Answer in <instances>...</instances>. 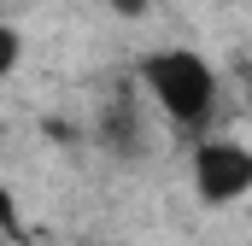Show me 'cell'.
Wrapping results in <instances>:
<instances>
[{
    "label": "cell",
    "mask_w": 252,
    "mask_h": 246,
    "mask_svg": "<svg viewBox=\"0 0 252 246\" xmlns=\"http://www.w3.org/2000/svg\"><path fill=\"white\" fill-rule=\"evenodd\" d=\"M141 82L153 88V100L164 106V118L176 123L182 135L188 129H205L211 106H217V76L211 64L188 53V47H170V53H147L141 59Z\"/></svg>",
    "instance_id": "obj_1"
},
{
    "label": "cell",
    "mask_w": 252,
    "mask_h": 246,
    "mask_svg": "<svg viewBox=\"0 0 252 246\" xmlns=\"http://www.w3.org/2000/svg\"><path fill=\"white\" fill-rule=\"evenodd\" d=\"M193 187L205 205H229L252 187V153L241 141H199L193 153Z\"/></svg>",
    "instance_id": "obj_2"
},
{
    "label": "cell",
    "mask_w": 252,
    "mask_h": 246,
    "mask_svg": "<svg viewBox=\"0 0 252 246\" xmlns=\"http://www.w3.org/2000/svg\"><path fill=\"white\" fill-rule=\"evenodd\" d=\"M100 141H106L112 153H124V158L141 153V112H135V100H129V94H118V100H112V112L100 118Z\"/></svg>",
    "instance_id": "obj_3"
},
{
    "label": "cell",
    "mask_w": 252,
    "mask_h": 246,
    "mask_svg": "<svg viewBox=\"0 0 252 246\" xmlns=\"http://www.w3.org/2000/svg\"><path fill=\"white\" fill-rule=\"evenodd\" d=\"M18 53H24L18 30H0V76H12V70H18Z\"/></svg>",
    "instance_id": "obj_4"
},
{
    "label": "cell",
    "mask_w": 252,
    "mask_h": 246,
    "mask_svg": "<svg viewBox=\"0 0 252 246\" xmlns=\"http://www.w3.org/2000/svg\"><path fill=\"white\" fill-rule=\"evenodd\" d=\"M112 12H124V18H141V12H147V0H112Z\"/></svg>",
    "instance_id": "obj_5"
}]
</instances>
